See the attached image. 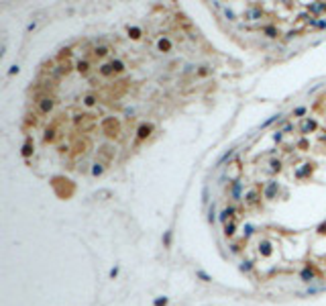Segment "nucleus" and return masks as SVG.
I'll list each match as a JSON object with an SVG mask.
<instances>
[{"label":"nucleus","mask_w":326,"mask_h":306,"mask_svg":"<svg viewBox=\"0 0 326 306\" xmlns=\"http://www.w3.org/2000/svg\"><path fill=\"white\" fill-rule=\"evenodd\" d=\"M51 108H53V100H51V98H43V100L39 102V110L43 112V114H45V112H49Z\"/></svg>","instance_id":"nucleus-1"},{"label":"nucleus","mask_w":326,"mask_h":306,"mask_svg":"<svg viewBox=\"0 0 326 306\" xmlns=\"http://www.w3.org/2000/svg\"><path fill=\"white\" fill-rule=\"evenodd\" d=\"M165 302H167V300H165V298H159V300H157V302H155V304H157V306H163V304H165Z\"/></svg>","instance_id":"nucleus-2"}]
</instances>
